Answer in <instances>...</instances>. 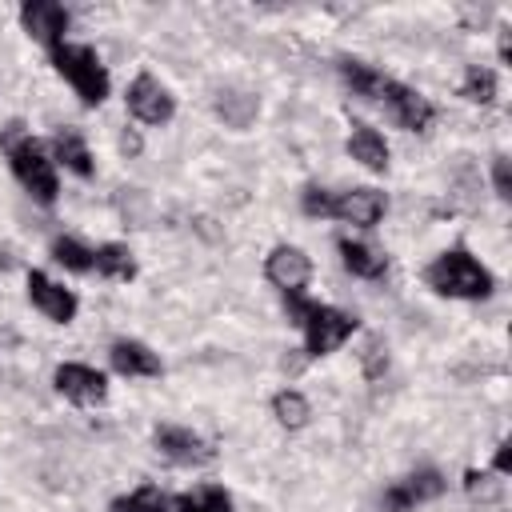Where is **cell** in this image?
<instances>
[{
    "label": "cell",
    "instance_id": "obj_1",
    "mask_svg": "<svg viewBox=\"0 0 512 512\" xmlns=\"http://www.w3.org/2000/svg\"><path fill=\"white\" fill-rule=\"evenodd\" d=\"M0 144H4V152H8V164H12V176L20 180V188H24L36 204L52 208L56 196H60V180H56V160H52V152H48L36 136H28L24 124H8V132L0 136Z\"/></svg>",
    "mask_w": 512,
    "mask_h": 512
},
{
    "label": "cell",
    "instance_id": "obj_2",
    "mask_svg": "<svg viewBox=\"0 0 512 512\" xmlns=\"http://www.w3.org/2000/svg\"><path fill=\"white\" fill-rule=\"evenodd\" d=\"M284 308L300 324L308 356H332L356 332V316L344 312V308H332V304H320V300H304V296H284Z\"/></svg>",
    "mask_w": 512,
    "mask_h": 512
},
{
    "label": "cell",
    "instance_id": "obj_3",
    "mask_svg": "<svg viewBox=\"0 0 512 512\" xmlns=\"http://www.w3.org/2000/svg\"><path fill=\"white\" fill-rule=\"evenodd\" d=\"M424 284H428L436 296H448V300H484V296H492V288H496L492 272H488L468 248H448V252H440V256L424 268Z\"/></svg>",
    "mask_w": 512,
    "mask_h": 512
},
{
    "label": "cell",
    "instance_id": "obj_4",
    "mask_svg": "<svg viewBox=\"0 0 512 512\" xmlns=\"http://www.w3.org/2000/svg\"><path fill=\"white\" fill-rule=\"evenodd\" d=\"M48 56H52V68L72 84V92H76L88 108H96V104L108 100L112 80H108V68H104V60L96 56L92 44H72V40H64V44H56Z\"/></svg>",
    "mask_w": 512,
    "mask_h": 512
},
{
    "label": "cell",
    "instance_id": "obj_5",
    "mask_svg": "<svg viewBox=\"0 0 512 512\" xmlns=\"http://www.w3.org/2000/svg\"><path fill=\"white\" fill-rule=\"evenodd\" d=\"M124 104H128V116H132L136 124H148V128L168 124V120L176 116V96H172V88L160 84L152 72H140V76L128 84Z\"/></svg>",
    "mask_w": 512,
    "mask_h": 512
},
{
    "label": "cell",
    "instance_id": "obj_6",
    "mask_svg": "<svg viewBox=\"0 0 512 512\" xmlns=\"http://www.w3.org/2000/svg\"><path fill=\"white\" fill-rule=\"evenodd\" d=\"M380 100H384V108L392 112V120H396L400 128H408V132H428V128L436 124V104H432L420 88H412V84H404V80H392V76H388Z\"/></svg>",
    "mask_w": 512,
    "mask_h": 512
},
{
    "label": "cell",
    "instance_id": "obj_7",
    "mask_svg": "<svg viewBox=\"0 0 512 512\" xmlns=\"http://www.w3.org/2000/svg\"><path fill=\"white\" fill-rule=\"evenodd\" d=\"M444 488H448V480H444L436 468H416V472H408L404 480H396V484L384 488L380 508H384V512H416L420 504L440 500Z\"/></svg>",
    "mask_w": 512,
    "mask_h": 512
},
{
    "label": "cell",
    "instance_id": "obj_8",
    "mask_svg": "<svg viewBox=\"0 0 512 512\" xmlns=\"http://www.w3.org/2000/svg\"><path fill=\"white\" fill-rule=\"evenodd\" d=\"M152 444H156V452H160L168 464H176V468H200V464H208V460L216 456V448H212L200 432H192V428H184V424H160V428L152 432Z\"/></svg>",
    "mask_w": 512,
    "mask_h": 512
},
{
    "label": "cell",
    "instance_id": "obj_9",
    "mask_svg": "<svg viewBox=\"0 0 512 512\" xmlns=\"http://www.w3.org/2000/svg\"><path fill=\"white\" fill-rule=\"evenodd\" d=\"M264 276L272 288H280L284 296H304L308 280H312V256L296 244H276L264 260Z\"/></svg>",
    "mask_w": 512,
    "mask_h": 512
},
{
    "label": "cell",
    "instance_id": "obj_10",
    "mask_svg": "<svg viewBox=\"0 0 512 512\" xmlns=\"http://www.w3.org/2000/svg\"><path fill=\"white\" fill-rule=\"evenodd\" d=\"M52 384L64 400H72L76 408H96L108 400V376L96 372L92 364H60L52 372Z\"/></svg>",
    "mask_w": 512,
    "mask_h": 512
},
{
    "label": "cell",
    "instance_id": "obj_11",
    "mask_svg": "<svg viewBox=\"0 0 512 512\" xmlns=\"http://www.w3.org/2000/svg\"><path fill=\"white\" fill-rule=\"evenodd\" d=\"M384 212H388V196L372 184L336 192V200H332V220L352 224V228H376L384 220Z\"/></svg>",
    "mask_w": 512,
    "mask_h": 512
},
{
    "label": "cell",
    "instance_id": "obj_12",
    "mask_svg": "<svg viewBox=\"0 0 512 512\" xmlns=\"http://www.w3.org/2000/svg\"><path fill=\"white\" fill-rule=\"evenodd\" d=\"M20 28H24L36 44H44V48L52 52V48L64 44V36H68V12H64L56 0H28V4H20Z\"/></svg>",
    "mask_w": 512,
    "mask_h": 512
},
{
    "label": "cell",
    "instance_id": "obj_13",
    "mask_svg": "<svg viewBox=\"0 0 512 512\" xmlns=\"http://www.w3.org/2000/svg\"><path fill=\"white\" fill-rule=\"evenodd\" d=\"M28 300H32V308H36L40 316H48L52 324H72V320H76V308H80L76 292L64 288V284H56V280L44 276V272H28Z\"/></svg>",
    "mask_w": 512,
    "mask_h": 512
},
{
    "label": "cell",
    "instance_id": "obj_14",
    "mask_svg": "<svg viewBox=\"0 0 512 512\" xmlns=\"http://www.w3.org/2000/svg\"><path fill=\"white\" fill-rule=\"evenodd\" d=\"M108 360H112V368H116L120 376H128V380H152V376H160V372H164L160 356H156L144 340H132V336L112 340Z\"/></svg>",
    "mask_w": 512,
    "mask_h": 512
},
{
    "label": "cell",
    "instance_id": "obj_15",
    "mask_svg": "<svg viewBox=\"0 0 512 512\" xmlns=\"http://www.w3.org/2000/svg\"><path fill=\"white\" fill-rule=\"evenodd\" d=\"M336 248H340V260H344V268H348L352 276H360V280H380V276L388 272V256H384L380 248L364 244V240L340 236V240H336Z\"/></svg>",
    "mask_w": 512,
    "mask_h": 512
},
{
    "label": "cell",
    "instance_id": "obj_16",
    "mask_svg": "<svg viewBox=\"0 0 512 512\" xmlns=\"http://www.w3.org/2000/svg\"><path fill=\"white\" fill-rule=\"evenodd\" d=\"M348 156L356 164H364L368 172H384L388 168V144L368 124H352V132H348Z\"/></svg>",
    "mask_w": 512,
    "mask_h": 512
},
{
    "label": "cell",
    "instance_id": "obj_17",
    "mask_svg": "<svg viewBox=\"0 0 512 512\" xmlns=\"http://www.w3.org/2000/svg\"><path fill=\"white\" fill-rule=\"evenodd\" d=\"M52 160L64 164V168H68L72 176H80V180H88V176L96 172L92 152H88V144H84L80 132H56V136H52Z\"/></svg>",
    "mask_w": 512,
    "mask_h": 512
},
{
    "label": "cell",
    "instance_id": "obj_18",
    "mask_svg": "<svg viewBox=\"0 0 512 512\" xmlns=\"http://www.w3.org/2000/svg\"><path fill=\"white\" fill-rule=\"evenodd\" d=\"M340 76L352 88V96H364V100H380L384 80H388L380 68H372L368 60H356V56H344L340 60Z\"/></svg>",
    "mask_w": 512,
    "mask_h": 512
},
{
    "label": "cell",
    "instance_id": "obj_19",
    "mask_svg": "<svg viewBox=\"0 0 512 512\" xmlns=\"http://www.w3.org/2000/svg\"><path fill=\"white\" fill-rule=\"evenodd\" d=\"M96 272H100L104 280H132V276H136V256H132V248L120 244V240L100 244V248H96Z\"/></svg>",
    "mask_w": 512,
    "mask_h": 512
},
{
    "label": "cell",
    "instance_id": "obj_20",
    "mask_svg": "<svg viewBox=\"0 0 512 512\" xmlns=\"http://www.w3.org/2000/svg\"><path fill=\"white\" fill-rule=\"evenodd\" d=\"M460 96H464L468 104H480V108L496 104V96H500L496 72L484 68V64H468V72H464V80H460Z\"/></svg>",
    "mask_w": 512,
    "mask_h": 512
},
{
    "label": "cell",
    "instance_id": "obj_21",
    "mask_svg": "<svg viewBox=\"0 0 512 512\" xmlns=\"http://www.w3.org/2000/svg\"><path fill=\"white\" fill-rule=\"evenodd\" d=\"M172 508H176V512H232V496H228L220 484H204V488H196V492L172 496Z\"/></svg>",
    "mask_w": 512,
    "mask_h": 512
},
{
    "label": "cell",
    "instance_id": "obj_22",
    "mask_svg": "<svg viewBox=\"0 0 512 512\" xmlns=\"http://www.w3.org/2000/svg\"><path fill=\"white\" fill-rule=\"evenodd\" d=\"M52 260H56L60 268L76 272V276H84V272L96 268V252H92L88 244H80L76 236H56V240H52Z\"/></svg>",
    "mask_w": 512,
    "mask_h": 512
},
{
    "label": "cell",
    "instance_id": "obj_23",
    "mask_svg": "<svg viewBox=\"0 0 512 512\" xmlns=\"http://www.w3.org/2000/svg\"><path fill=\"white\" fill-rule=\"evenodd\" d=\"M272 416H276V424H280V428L296 432V428H304V424H308L312 408H308V400H304L296 388H280V392L272 396Z\"/></svg>",
    "mask_w": 512,
    "mask_h": 512
},
{
    "label": "cell",
    "instance_id": "obj_24",
    "mask_svg": "<svg viewBox=\"0 0 512 512\" xmlns=\"http://www.w3.org/2000/svg\"><path fill=\"white\" fill-rule=\"evenodd\" d=\"M112 512H176V508H172V496L168 492H160L156 484H140L136 492L116 496L112 500Z\"/></svg>",
    "mask_w": 512,
    "mask_h": 512
},
{
    "label": "cell",
    "instance_id": "obj_25",
    "mask_svg": "<svg viewBox=\"0 0 512 512\" xmlns=\"http://www.w3.org/2000/svg\"><path fill=\"white\" fill-rule=\"evenodd\" d=\"M332 200H336V192H328V188H320V184H308V188L300 192V208H304V216H312V220H332Z\"/></svg>",
    "mask_w": 512,
    "mask_h": 512
},
{
    "label": "cell",
    "instance_id": "obj_26",
    "mask_svg": "<svg viewBox=\"0 0 512 512\" xmlns=\"http://www.w3.org/2000/svg\"><path fill=\"white\" fill-rule=\"evenodd\" d=\"M464 492H468V496L488 500V496H496V492H500V484L492 480V472H476V468H468V472H464Z\"/></svg>",
    "mask_w": 512,
    "mask_h": 512
},
{
    "label": "cell",
    "instance_id": "obj_27",
    "mask_svg": "<svg viewBox=\"0 0 512 512\" xmlns=\"http://www.w3.org/2000/svg\"><path fill=\"white\" fill-rule=\"evenodd\" d=\"M492 184H496V196H500V200L512 196V164H508V156H496V164H492Z\"/></svg>",
    "mask_w": 512,
    "mask_h": 512
},
{
    "label": "cell",
    "instance_id": "obj_28",
    "mask_svg": "<svg viewBox=\"0 0 512 512\" xmlns=\"http://www.w3.org/2000/svg\"><path fill=\"white\" fill-rule=\"evenodd\" d=\"M384 368H388V352H380V344L372 340V344H368V352H364V376H368V380H376Z\"/></svg>",
    "mask_w": 512,
    "mask_h": 512
},
{
    "label": "cell",
    "instance_id": "obj_29",
    "mask_svg": "<svg viewBox=\"0 0 512 512\" xmlns=\"http://www.w3.org/2000/svg\"><path fill=\"white\" fill-rule=\"evenodd\" d=\"M140 148H144V144H140V132H136V128H124V132H120V152H124V156H136Z\"/></svg>",
    "mask_w": 512,
    "mask_h": 512
},
{
    "label": "cell",
    "instance_id": "obj_30",
    "mask_svg": "<svg viewBox=\"0 0 512 512\" xmlns=\"http://www.w3.org/2000/svg\"><path fill=\"white\" fill-rule=\"evenodd\" d=\"M492 468H496L500 476H504V472L512 468V456H508V444H500V448H496V460H492Z\"/></svg>",
    "mask_w": 512,
    "mask_h": 512
},
{
    "label": "cell",
    "instance_id": "obj_31",
    "mask_svg": "<svg viewBox=\"0 0 512 512\" xmlns=\"http://www.w3.org/2000/svg\"><path fill=\"white\" fill-rule=\"evenodd\" d=\"M500 60H512V28H500Z\"/></svg>",
    "mask_w": 512,
    "mask_h": 512
}]
</instances>
